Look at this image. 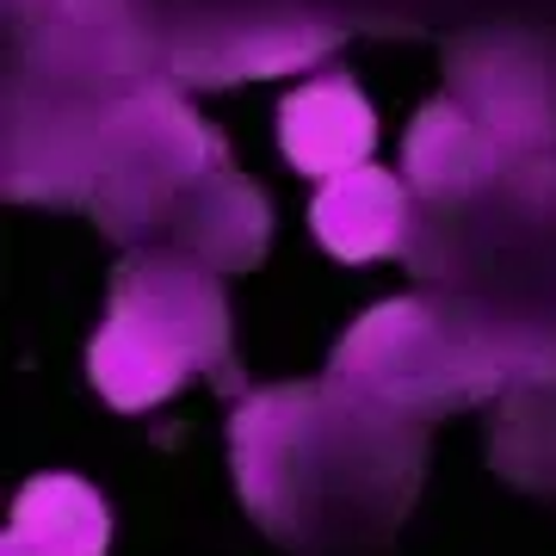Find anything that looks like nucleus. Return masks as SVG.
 <instances>
[{
  "label": "nucleus",
  "instance_id": "7ed1b4c3",
  "mask_svg": "<svg viewBox=\"0 0 556 556\" xmlns=\"http://www.w3.org/2000/svg\"><path fill=\"white\" fill-rule=\"evenodd\" d=\"M328 378L353 396H371L396 415L433 420L464 402L495 396L501 346L470 316H457L433 298H402L358 316L334 346Z\"/></svg>",
  "mask_w": 556,
  "mask_h": 556
},
{
  "label": "nucleus",
  "instance_id": "f257e3e1",
  "mask_svg": "<svg viewBox=\"0 0 556 556\" xmlns=\"http://www.w3.org/2000/svg\"><path fill=\"white\" fill-rule=\"evenodd\" d=\"M248 514L298 556L378 544L427 477V420L346 383L254 390L229 427Z\"/></svg>",
  "mask_w": 556,
  "mask_h": 556
},
{
  "label": "nucleus",
  "instance_id": "39448f33",
  "mask_svg": "<svg viewBox=\"0 0 556 556\" xmlns=\"http://www.w3.org/2000/svg\"><path fill=\"white\" fill-rule=\"evenodd\" d=\"M309 229L334 260H383L408 241V192L383 167H346L309 199Z\"/></svg>",
  "mask_w": 556,
  "mask_h": 556
},
{
  "label": "nucleus",
  "instance_id": "f03ea898",
  "mask_svg": "<svg viewBox=\"0 0 556 556\" xmlns=\"http://www.w3.org/2000/svg\"><path fill=\"white\" fill-rule=\"evenodd\" d=\"M229 303L217 273L192 254H130L112 273V316L87 346V371L112 408L142 415L204 371V378L241 396L236 353H229Z\"/></svg>",
  "mask_w": 556,
  "mask_h": 556
},
{
  "label": "nucleus",
  "instance_id": "20e7f679",
  "mask_svg": "<svg viewBox=\"0 0 556 556\" xmlns=\"http://www.w3.org/2000/svg\"><path fill=\"white\" fill-rule=\"evenodd\" d=\"M278 149L309 179H334L346 167H365L378 149V118L371 100L358 93L353 75H321L298 87L278 105Z\"/></svg>",
  "mask_w": 556,
  "mask_h": 556
},
{
  "label": "nucleus",
  "instance_id": "423d86ee",
  "mask_svg": "<svg viewBox=\"0 0 556 556\" xmlns=\"http://www.w3.org/2000/svg\"><path fill=\"white\" fill-rule=\"evenodd\" d=\"M112 514L80 477H31L13 495L0 556H105Z\"/></svg>",
  "mask_w": 556,
  "mask_h": 556
},
{
  "label": "nucleus",
  "instance_id": "0eeeda50",
  "mask_svg": "<svg viewBox=\"0 0 556 556\" xmlns=\"http://www.w3.org/2000/svg\"><path fill=\"white\" fill-rule=\"evenodd\" d=\"M495 174V137L470 124L452 100L427 105L415 124H408V179H415L427 199H445V192H470Z\"/></svg>",
  "mask_w": 556,
  "mask_h": 556
}]
</instances>
